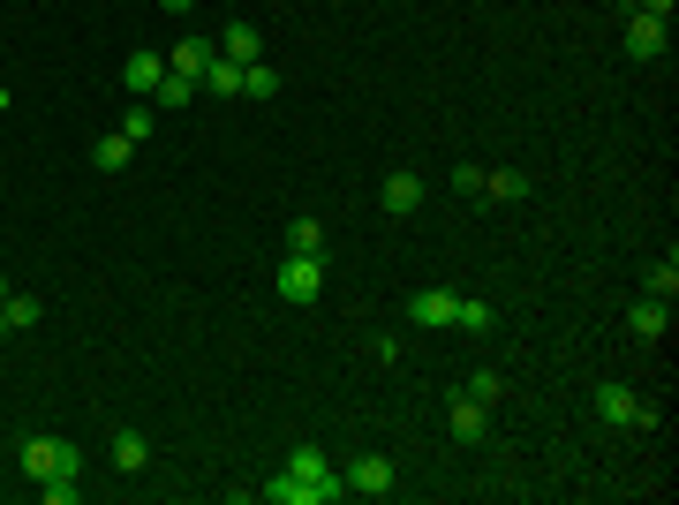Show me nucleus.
Listing matches in <instances>:
<instances>
[{
  "instance_id": "14",
  "label": "nucleus",
  "mask_w": 679,
  "mask_h": 505,
  "mask_svg": "<svg viewBox=\"0 0 679 505\" xmlns=\"http://www.w3.org/2000/svg\"><path fill=\"white\" fill-rule=\"evenodd\" d=\"M257 53H264V39H257V23H227V31H219V61H242V69H250Z\"/></svg>"
},
{
  "instance_id": "9",
  "label": "nucleus",
  "mask_w": 679,
  "mask_h": 505,
  "mask_svg": "<svg viewBox=\"0 0 679 505\" xmlns=\"http://www.w3.org/2000/svg\"><path fill=\"white\" fill-rule=\"evenodd\" d=\"M378 204H385V211H393V219H408V211L424 204V173H408V167H393V173H385V181H378Z\"/></svg>"
},
{
  "instance_id": "25",
  "label": "nucleus",
  "mask_w": 679,
  "mask_h": 505,
  "mask_svg": "<svg viewBox=\"0 0 679 505\" xmlns=\"http://www.w3.org/2000/svg\"><path fill=\"white\" fill-rule=\"evenodd\" d=\"M242 91H250V98H280V69L250 61V69H242Z\"/></svg>"
},
{
  "instance_id": "16",
  "label": "nucleus",
  "mask_w": 679,
  "mask_h": 505,
  "mask_svg": "<svg viewBox=\"0 0 679 505\" xmlns=\"http://www.w3.org/2000/svg\"><path fill=\"white\" fill-rule=\"evenodd\" d=\"M128 159H136V144H128L122 128H114V136H98V144H91V167H98V173H122Z\"/></svg>"
},
{
  "instance_id": "28",
  "label": "nucleus",
  "mask_w": 679,
  "mask_h": 505,
  "mask_svg": "<svg viewBox=\"0 0 679 505\" xmlns=\"http://www.w3.org/2000/svg\"><path fill=\"white\" fill-rule=\"evenodd\" d=\"M453 189H461V197H483V167H453Z\"/></svg>"
},
{
  "instance_id": "19",
  "label": "nucleus",
  "mask_w": 679,
  "mask_h": 505,
  "mask_svg": "<svg viewBox=\"0 0 679 505\" xmlns=\"http://www.w3.org/2000/svg\"><path fill=\"white\" fill-rule=\"evenodd\" d=\"M189 98H197V84H189V76H159V91H152V106H159V114H181V106H189Z\"/></svg>"
},
{
  "instance_id": "3",
  "label": "nucleus",
  "mask_w": 679,
  "mask_h": 505,
  "mask_svg": "<svg viewBox=\"0 0 679 505\" xmlns=\"http://www.w3.org/2000/svg\"><path fill=\"white\" fill-rule=\"evenodd\" d=\"M596 415H604V422H627V430H657V422H665V415H657V408L635 392V385H619V378L596 385Z\"/></svg>"
},
{
  "instance_id": "5",
  "label": "nucleus",
  "mask_w": 679,
  "mask_h": 505,
  "mask_svg": "<svg viewBox=\"0 0 679 505\" xmlns=\"http://www.w3.org/2000/svg\"><path fill=\"white\" fill-rule=\"evenodd\" d=\"M272 287H280V302H317L325 295V256H288Z\"/></svg>"
},
{
  "instance_id": "11",
  "label": "nucleus",
  "mask_w": 679,
  "mask_h": 505,
  "mask_svg": "<svg viewBox=\"0 0 679 505\" xmlns=\"http://www.w3.org/2000/svg\"><path fill=\"white\" fill-rule=\"evenodd\" d=\"M159 76H167V53H128V61H122V84L136 91V98H152Z\"/></svg>"
},
{
  "instance_id": "22",
  "label": "nucleus",
  "mask_w": 679,
  "mask_h": 505,
  "mask_svg": "<svg viewBox=\"0 0 679 505\" xmlns=\"http://www.w3.org/2000/svg\"><path fill=\"white\" fill-rule=\"evenodd\" d=\"M152 128H159V106H152V98H136V106L122 114V136H128V144H144Z\"/></svg>"
},
{
  "instance_id": "29",
  "label": "nucleus",
  "mask_w": 679,
  "mask_h": 505,
  "mask_svg": "<svg viewBox=\"0 0 679 505\" xmlns=\"http://www.w3.org/2000/svg\"><path fill=\"white\" fill-rule=\"evenodd\" d=\"M627 8H635V15H657V23H672V8H679V0H627Z\"/></svg>"
},
{
  "instance_id": "31",
  "label": "nucleus",
  "mask_w": 679,
  "mask_h": 505,
  "mask_svg": "<svg viewBox=\"0 0 679 505\" xmlns=\"http://www.w3.org/2000/svg\"><path fill=\"white\" fill-rule=\"evenodd\" d=\"M0 114H8V84H0Z\"/></svg>"
},
{
  "instance_id": "20",
  "label": "nucleus",
  "mask_w": 679,
  "mask_h": 505,
  "mask_svg": "<svg viewBox=\"0 0 679 505\" xmlns=\"http://www.w3.org/2000/svg\"><path fill=\"white\" fill-rule=\"evenodd\" d=\"M257 498H264V505H310V491H302L295 475H288V467H280V475H272V483H257Z\"/></svg>"
},
{
  "instance_id": "17",
  "label": "nucleus",
  "mask_w": 679,
  "mask_h": 505,
  "mask_svg": "<svg viewBox=\"0 0 679 505\" xmlns=\"http://www.w3.org/2000/svg\"><path fill=\"white\" fill-rule=\"evenodd\" d=\"M529 189H536V181H529L521 167H499V173H483V197H499V204H521Z\"/></svg>"
},
{
  "instance_id": "12",
  "label": "nucleus",
  "mask_w": 679,
  "mask_h": 505,
  "mask_svg": "<svg viewBox=\"0 0 679 505\" xmlns=\"http://www.w3.org/2000/svg\"><path fill=\"white\" fill-rule=\"evenodd\" d=\"M627 333H635V339H665V333H672V302H657V295L635 302V309H627Z\"/></svg>"
},
{
  "instance_id": "26",
  "label": "nucleus",
  "mask_w": 679,
  "mask_h": 505,
  "mask_svg": "<svg viewBox=\"0 0 679 505\" xmlns=\"http://www.w3.org/2000/svg\"><path fill=\"white\" fill-rule=\"evenodd\" d=\"M461 392H468V400H483V408H491V400L506 392V378H499V370H476V378H468Z\"/></svg>"
},
{
  "instance_id": "21",
  "label": "nucleus",
  "mask_w": 679,
  "mask_h": 505,
  "mask_svg": "<svg viewBox=\"0 0 679 505\" xmlns=\"http://www.w3.org/2000/svg\"><path fill=\"white\" fill-rule=\"evenodd\" d=\"M205 91H212V98H242V61H212V69H205Z\"/></svg>"
},
{
  "instance_id": "7",
  "label": "nucleus",
  "mask_w": 679,
  "mask_h": 505,
  "mask_svg": "<svg viewBox=\"0 0 679 505\" xmlns=\"http://www.w3.org/2000/svg\"><path fill=\"white\" fill-rule=\"evenodd\" d=\"M627 53H635V61H665V53H672V31H665L657 15H635V8H627Z\"/></svg>"
},
{
  "instance_id": "23",
  "label": "nucleus",
  "mask_w": 679,
  "mask_h": 505,
  "mask_svg": "<svg viewBox=\"0 0 679 505\" xmlns=\"http://www.w3.org/2000/svg\"><path fill=\"white\" fill-rule=\"evenodd\" d=\"M649 295H657V302H672V295H679V256H672V250L649 264Z\"/></svg>"
},
{
  "instance_id": "15",
  "label": "nucleus",
  "mask_w": 679,
  "mask_h": 505,
  "mask_svg": "<svg viewBox=\"0 0 679 505\" xmlns=\"http://www.w3.org/2000/svg\"><path fill=\"white\" fill-rule=\"evenodd\" d=\"M39 317H45L39 295H0V333H31Z\"/></svg>"
},
{
  "instance_id": "18",
  "label": "nucleus",
  "mask_w": 679,
  "mask_h": 505,
  "mask_svg": "<svg viewBox=\"0 0 679 505\" xmlns=\"http://www.w3.org/2000/svg\"><path fill=\"white\" fill-rule=\"evenodd\" d=\"M288 256H325V227L302 211V219H288Z\"/></svg>"
},
{
  "instance_id": "10",
  "label": "nucleus",
  "mask_w": 679,
  "mask_h": 505,
  "mask_svg": "<svg viewBox=\"0 0 679 505\" xmlns=\"http://www.w3.org/2000/svg\"><path fill=\"white\" fill-rule=\"evenodd\" d=\"M212 61H219V39H181L167 53V69H174V76H189V84H205V69H212Z\"/></svg>"
},
{
  "instance_id": "30",
  "label": "nucleus",
  "mask_w": 679,
  "mask_h": 505,
  "mask_svg": "<svg viewBox=\"0 0 679 505\" xmlns=\"http://www.w3.org/2000/svg\"><path fill=\"white\" fill-rule=\"evenodd\" d=\"M159 8H167V15H189V8H197V0H159Z\"/></svg>"
},
{
  "instance_id": "8",
  "label": "nucleus",
  "mask_w": 679,
  "mask_h": 505,
  "mask_svg": "<svg viewBox=\"0 0 679 505\" xmlns=\"http://www.w3.org/2000/svg\"><path fill=\"white\" fill-rule=\"evenodd\" d=\"M453 287H424V295H408V325H424V333H446L453 325Z\"/></svg>"
},
{
  "instance_id": "6",
  "label": "nucleus",
  "mask_w": 679,
  "mask_h": 505,
  "mask_svg": "<svg viewBox=\"0 0 679 505\" xmlns=\"http://www.w3.org/2000/svg\"><path fill=\"white\" fill-rule=\"evenodd\" d=\"M483 430H491V408L468 400V392H453V408H446V438H453V445H483Z\"/></svg>"
},
{
  "instance_id": "13",
  "label": "nucleus",
  "mask_w": 679,
  "mask_h": 505,
  "mask_svg": "<svg viewBox=\"0 0 679 505\" xmlns=\"http://www.w3.org/2000/svg\"><path fill=\"white\" fill-rule=\"evenodd\" d=\"M106 453H114L122 475H144V467H152V438H144V430H114V445H106Z\"/></svg>"
},
{
  "instance_id": "1",
  "label": "nucleus",
  "mask_w": 679,
  "mask_h": 505,
  "mask_svg": "<svg viewBox=\"0 0 679 505\" xmlns=\"http://www.w3.org/2000/svg\"><path fill=\"white\" fill-rule=\"evenodd\" d=\"M15 461H23V475H31V483H53V475H76V467H84V453H76V445H69V438H23V445H15Z\"/></svg>"
},
{
  "instance_id": "2",
  "label": "nucleus",
  "mask_w": 679,
  "mask_h": 505,
  "mask_svg": "<svg viewBox=\"0 0 679 505\" xmlns=\"http://www.w3.org/2000/svg\"><path fill=\"white\" fill-rule=\"evenodd\" d=\"M288 475H295L302 491H310V505H333V498H347V483H340V467L317 453V445H295L288 453Z\"/></svg>"
},
{
  "instance_id": "32",
  "label": "nucleus",
  "mask_w": 679,
  "mask_h": 505,
  "mask_svg": "<svg viewBox=\"0 0 679 505\" xmlns=\"http://www.w3.org/2000/svg\"><path fill=\"white\" fill-rule=\"evenodd\" d=\"M0 295H8V280H0Z\"/></svg>"
},
{
  "instance_id": "4",
  "label": "nucleus",
  "mask_w": 679,
  "mask_h": 505,
  "mask_svg": "<svg viewBox=\"0 0 679 505\" xmlns=\"http://www.w3.org/2000/svg\"><path fill=\"white\" fill-rule=\"evenodd\" d=\"M340 483H347L355 498H393V483H400V467L385 461V453H355V461L340 467Z\"/></svg>"
},
{
  "instance_id": "24",
  "label": "nucleus",
  "mask_w": 679,
  "mask_h": 505,
  "mask_svg": "<svg viewBox=\"0 0 679 505\" xmlns=\"http://www.w3.org/2000/svg\"><path fill=\"white\" fill-rule=\"evenodd\" d=\"M453 325H461V333H491L499 309H491V302H453Z\"/></svg>"
},
{
  "instance_id": "27",
  "label": "nucleus",
  "mask_w": 679,
  "mask_h": 505,
  "mask_svg": "<svg viewBox=\"0 0 679 505\" xmlns=\"http://www.w3.org/2000/svg\"><path fill=\"white\" fill-rule=\"evenodd\" d=\"M39 498L45 505H76V498H84V483H76V475H53V483H39Z\"/></svg>"
}]
</instances>
